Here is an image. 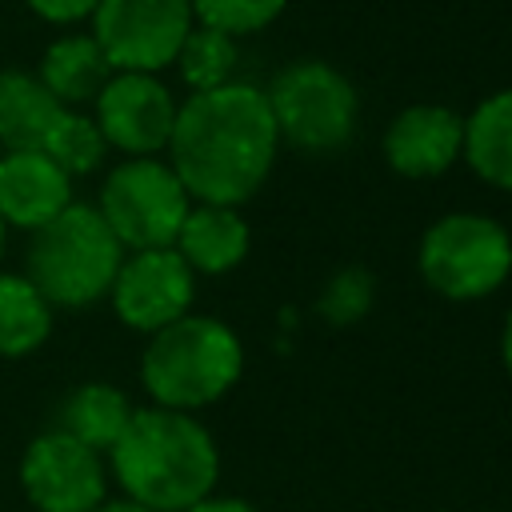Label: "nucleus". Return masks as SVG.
Instances as JSON below:
<instances>
[{
	"label": "nucleus",
	"instance_id": "nucleus-1",
	"mask_svg": "<svg viewBox=\"0 0 512 512\" xmlns=\"http://www.w3.org/2000/svg\"><path fill=\"white\" fill-rule=\"evenodd\" d=\"M276 152L280 136L264 88L228 80L180 100L164 160L196 204L240 208L272 176Z\"/></svg>",
	"mask_w": 512,
	"mask_h": 512
},
{
	"label": "nucleus",
	"instance_id": "nucleus-2",
	"mask_svg": "<svg viewBox=\"0 0 512 512\" xmlns=\"http://www.w3.org/2000/svg\"><path fill=\"white\" fill-rule=\"evenodd\" d=\"M108 472L124 500L152 512H188L216 492L220 448L196 412L148 404L132 408V420L108 448Z\"/></svg>",
	"mask_w": 512,
	"mask_h": 512
},
{
	"label": "nucleus",
	"instance_id": "nucleus-3",
	"mask_svg": "<svg viewBox=\"0 0 512 512\" xmlns=\"http://www.w3.org/2000/svg\"><path fill=\"white\" fill-rule=\"evenodd\" d=\"M244 376V344L220 316L188 312L148 336L140 384L160 408L200 412L224 400Z\"/></svg>",
	"mask_w": 512,
	"mask_h": 512
},
{
	"label": "nucleus",
	"instance_id": "nucleus-4",
	"mask_svg": "<svg viewBox=\"0 0 512 512\" xmlns=\"http://www.w3.org/2000/svg\"><path fill=\"white\" fill-rule=\"evenodd\" d=\"M24 276L52 308H92L108 300L124 244L112 236L96 204L72 200L56 220L28 232Z\"/></svg>",
	"mask_w": 512,
	"mask_h": 512
},
{
	"label": "nucleus",
	"instance_id": "nucleus-5",
	"mask_svg": "<svg viewBox=\"0 0 512 512\" xmlns=\"http://www.w3.org/2000/svg\"><path fill=\"white\" fill-rule=\"evenodd\" d=\"M416 268L444 300H484L512 276V236L484 212H444L424 228Z\"/></svg>",
	"mask_w": 512,
	"mask_h": 512
},
{
	"label": "nucleus",
	"instance_id": "nucleus-6",
	"mask_svg": "<svg viewBox=\"0 0 512 512\" xmlns=\"http://www.w3.org/2000/svg\"><path fill=\"white\" fill-rule=\"evenodd\" d=\"M280 144L304 156L340 152L360 120L356 84L328 60H296L264 88Z\"/></svg>",
	"mask_w": 512,
	"mask_h": 512
},
{
	"label": "nucleus",
	"instance_id": "nucleus-7",
	"mask_svg": "<svg viewBox=\"0 0 512 512\" xmlns=\"http://www.w3.org/2000/svg\"><path fill=\"white\" fill-rule=\"evenodd\" d=\"M188 208L192 196L164 156H124L104 172L96 196V212L124 252L172 248Z\"/></svg>",
	"mask_w": 512,
	"mask_h": 512
},
{
	"label": "nucleus",
	"instance_id": "nucleus-8",
	"mask_svg": "<svg viewBox=\"0 0 512 512\" xmlns=\"http://www.w3.org/2000/svg\"><path fill=\"white\" fill-rule=\"evenodd\" d=\"M192 24V0H100L88 16V32L96 36L112 72L156 76L172 68Z\"/></svg>",
	"mask_w": 512,
	"mask_h": 512
},
{
	"label": "nucleus",
	"instance_id": "nucleus-9",
	"mask_svg": "<svg viewBox=\"0 0 512 512\" xmlns=\"http://www.w3.org/2000/svg\"><path fill=\"white\" fill-rule=\"evenodd\" d=\"M20 488L32 512H96L108 500V464L88 444L48 428L20 456Z\"/></svg>",
	"mask_w": 512,
	"mask_h": 512
},
{
	"label": "nucleus",
	"instance_id": "nucleus-10",
	"mask_svg": "<svg viewBox=\"0 0 512 512\" xmlns=\"http://www.w3.org/2000/svg\"><path fill=\"white\" fill-rule=\"evenodd\" d=\"M180 100L156 72H112L92 100V120L120 156H160L168 148Z\"/></svg>",
	"mask_w": 512,
	"mask_h": 512
},
{
	"label": "nucleus",
	"instance_id": "nucleus-11",
	"mask_svg": "<svg viewBox=\"0 0 512 512\" xmlns=\"http://www.w3.org/2000/svg\"><path fill=\"white\" fill-rule=\"evenodd\" d=\"M112 312L132 332H160L164 324L192 312L196 300V272L180 260L176 248H140L124 252L116 280L108 288Z\"/></svg>",
	"mask_w": 512,
	"mask_h": 512
},
{
	"label": "nucleus",
	"instance_id": "nucleus-12",
	"mask_svg": "<svg viewBox=\"0 0 512 512\" xmlns=\"http://www.w3.org/2000/svg\"><path fill=\"white\" fill-rule=\"evenodd\" d=\"M384 160L404 180H436L464 156V116L448 104H408L384 128Z\"/></svg>",
	"mask_w": 512,
	"mask_h": 512
},
{
	"label": "nucleus",
	"instance_id": "nucleus-13",
	"mask_svg": "<svg viewBox=\"0 0 512 512\" xmlns=\"http://www.w3.org/2000/svg\"><path fill=\"white\" fill-rule=\"evenodd\" d=\"M72 204V176L40 148L0 152V220L36 232Z\"/></svg>",
	"mask_w": 512,
	"mask_h": 512
},
{
	"label": "nucleus",
	"instance_id": "nucleus-14",
	"mask_svg": "<svg viewBox=\"0 0 512 512\" xmlns=\"http://www.w3.org/2000/svg\"><path fill=\"white\" fill-rule=\"evenodd\" d=\"M172 248L196 276H224L244 264V256L252 248V228L240 208L192 200Z\"/></svg>",
	"mask_w": 512,
	"mask_h": 512
},
{
	"label": "nucleus",
	"instance_id": "nucleus-15",
	"mask_svg": "<svg viewBox=\"0 0 512 512\" xmlns=\"http://www.w3.org/2000/svg\"><path fill=\"white\" fill-rule=\"evenodd\" d=\"M32 72L64 108H92V100L112 76V64L88 28H64L40 52V64Z\"/></svg>",
	"mask_w": 512,
	"mask_h": 512
},
{
	"label": "nucleus",
	"instance_id": "nucleus-16",
	"mask_svg": "<svg viewBox=\"0 0 512 512\" xmlns=\"http://www.w3.org/2000/svg\"><path fill=\"white\" fill-rule=\"evenodd\" d=\"M476 180L512 192V88L484 96L464 116V156Z\"/></svg>",
	"mask_w": 512,
	"mask_h": 512
},
{
	"label": "nucleus",
	"instance_id": "nucleus-17",
	"mask_svg": "<svg viewBox=\"0 0 512 512\" xmlns=\"http://www.w3.org/2000/svg\"><path fill=\"white\" fill-rule=\"evenodd\" d=\"M64 104L28 68H0V148H40Z\"/></svg>",
	"mask_w": 512,
	"mask_h": 512
},
{
	"label": "nucleus",
	"instance_id": "nucleus-18",
	"mask_svg": "<svg viewBox=\"0 0 512 512\" xmlns=\"http://www.w3.org/2000/svg\"><path fill=\"white\" fill-rule=\"evenodd\" d=\"M132 420V400L116 388V384H104V380H88L80 388H72L60 408H56V424L60 432H68L72 440L88 444L92 452L108 456V448L120 440L124 424Z\"/></svg>",
	"mask_w": 512,
	"mask_h": 512
},
{
	"label": "nucleus",
	"instance_id": "nucleus-19",
	"mask_svg": "<svg viewBox=\"0 0 512 512\" xmlns=\"http://www.w3.org/2000/svg\"><path fill=\"white\" fill-rule=\"evenodd\" d=\"M52 336V304L24 272H0V360H24Z\"/></svg>",
	"mask_w": 512,
	"mask_h": 512
},
{
	"label": "nucleus",
	"instance_id": "nucleus-20",
	"mask_svg": "<svg viewBox=\"0 0 512 512\" xmlns=\"http://www.w3.org/2000/svg\"><path fill=\"white\" fill-rule=\"evenodd\" d=\"M236 64H240L236 40L216 28H204V24H192V32L184 36V44L172 60V68L180 72L188 92H208V88L236 80Z\"/></svg>",
	"mask_w": 512,
	"mask_h": 512
},
{
	"label": "nucleus",
	"instance_id": "nucleus-21",
	"mask_svg": "<svg viewBox=\"0 0 512 512\" xmlns=\"http://www.w3.org/2000/svg\"><path fill=\"white\" fill-rule=\"evenodd\" d=\"M40 152H48V156L76 180V176H92V172L104 164L108 144H104V136H100L92 112H84V108H64V112L56 116V124L48 128Z\"/></svg>",
	"mask_w": 512,
	"mask_h": 512
},
{
	"label": "nucleus",
	"instance_id": "nucleus-22",
	"mask_svg": "<svg viewBox=\"0 0 512 512\" xmlns=\"http://www.w3.org/2000/svg\"><path fill=\"white\" fill-rule=\"evenodd\" d=\"M376 304V280L368 268L360 264H348L340 272L328 276L320 300H316V312L332 324V328H348V324H360Z\"/></svg>",
	"mask_w": 512,
	"mask_h": 512
},
{
	"label": "nucleus",
	"instance_id": "nucleus-23",
	"mask_svg": "<svg viewBox=\"0 0 512 512\" xmlns=\"http://www.w3.org/2000/svg\"><path fill=\"white\" fill-rule=\"evenodd\" d=\"M288 0H192V16L204 28H216L232 40L264 32L268 24L280 20Z\"/></svg>",
	"mask_w": 512,
	"mask_h": 512
},
{
	"label": "nucleus",
	"instance_id": "nucleus-24",
	"mask_svg": "<svg viewBox=\"0 0 512 512\" xmlns=\"http://www.w3.org/2000/svg\"><path fill=\"white\" fill-rule=\"evenodd\" d=\"M96 4L100 0H24V8L36 20L52 24V28H80V24H88V16L96 12Z\"/></svg>",
	"mask_w": 512,
	"mask_h": 512
},
{
	"label": "nucleus",
	"instance_id": "nucleus-25",
	"mask_svg": "<svg viewBox=\"0 0 512 512\" xmlns=\"http://www.w3.org/2000/svg\"><path fill=\"white\" fill-rule=\"evenodd\" d=\"M188 512H260L256 504H248L244 496H204V500H196Z\"/></svg>",
	"mask_w": 512,
	"mask_h": 512
},
{
	"label": "nucleus",
	"instance_id": "nucleus-26",
	"mask_svg": "<svg viewBox=\"0 0 512 512\" xmlns=\"http://www.w3.org/2000/svg\"><path fill=\"white\" fill-rule=\"evenodd\" d=\"M500 360H504V372L512 380V308L504 316V328H500Z\"/></svg>",
	"mask_w": 512,
	"mask_h": 512
},
{
	"label": "nucleus",
	"instance_id": "nucleus-27",
	"mask_svg": "<svg viewBox=\"0 0 512 512\" xmlns=\"http://www.w3.org/2000/svg\"><path fill=\"white\" fill-rule=\"evenodd\" d=\"M96 512H152V508H144V504H132V500H104Z\"/></svg>",
	"mask_w": 512,
	"mask_h": 512
},
{
	"label": "nucleus",
	"instance_id": "nucleus-28",
	"mask_svg": "<svg viewBox=\"0 0 512 512\" xmlns=\"http://www.w3.org/2000/svg\"><path fill=\"white\" fill-rule=\"evenodd\" d=\"M4 244H8V228H4V220H0V256H4Z\"/></svg>",
	"mask_w": 512,
	"mask_h": 512
}]
</instances>
